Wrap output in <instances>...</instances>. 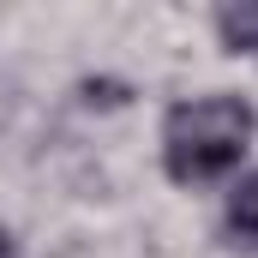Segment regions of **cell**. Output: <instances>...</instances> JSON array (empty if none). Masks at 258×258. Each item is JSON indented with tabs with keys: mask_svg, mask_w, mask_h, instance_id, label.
I'll return each instance as SVG.
<instances>
[{
	"mask_svg": "<svg viewBox=\"0 0 258 258\" xmlns=\"http://www.w3.org/2000/svg\"><path fill=\"white\" fill-rule=\"evenodd\" d=\"M252 144V108L228 90H210V96H192L168 114L162 126V162L180 186H204V180H222L240 168Z\"/></svg>",
	"mask_w": 258,
	"mask_h": 258,
	"instance_id": "cell-1",
	"label": "cell"
},
{
	"mask_svg": "<svg viewBox=\"0 0 258 258\" xmlns=\"http://www.w3.org/2000/svg\"><path fill=\"white\" fill-rule=\"evenodd\" d=\"M216 36H222V48H234V54H258V0L222 6V12H216Z\"/></svg>",
	"mask_w": 258,
	"mask_h": 258,
	"instance_id": "cell-2",
	"label": "cell"
},
{
	"mask_svg": "<svg viewBox=\"0 0 258 258\" xmlns=\"http://www.w3.org/2000/svg\"><path fill=\"white\" fill-rule=\"evenodd\" d=\"M228 228L240 240H258V174H246L234 192H228Z\"/></svg>",
	"mask_w": 258,
	"mask_h": 258,
	"instance_id": "cell-3",
	"label": "cell"
}]
</instances>
